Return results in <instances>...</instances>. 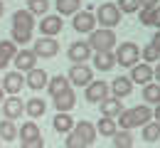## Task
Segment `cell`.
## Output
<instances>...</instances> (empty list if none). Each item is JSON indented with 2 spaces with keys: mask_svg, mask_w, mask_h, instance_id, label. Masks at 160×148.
Segmentation results:
<instances>
[{
  "mask_svg": "<svg viewBox=\"0 0 160 148\" xmlns=\"http://www.w3.org/2000/svg\"><path fill=\"white\" fill-rule=\"evenodd\" d=\"M96 141V126L91 121H79L67 133V148H89Z\"/></svg>",
  "mask_w": 160,
  "mask_h": 148,
  "instance_id": "cell-1",
  "label": "cell"
},
{
  "mask_svg": "<svg viewBox=\"0 0 160 148\" xmlns=\"http://www.w3.org/2000/svg\"><path fill=\"white\" fill-rule=\"evenodd\" d=\"M116 32L113 30H106V27H99V30H94L91 35H89V47L91 49H96V52H113L116 49Z\"/></svg>",
  "mask_w": 160,
  "mask_h": 148,
  "instance_id": "cell-2",
  "label": "cell"
},
{
  "mask_svg": "<svg viewBox=\"0 0 160 148\" xmlns=\"http://www.w3.org/2000/svg\"><path fill=\"white\" fill-rule=\"evenodd\" d=\"M94 18H96V25H103L106 30H113L116 25H121L123 15L118 13V8L113 3H101L96 8V13H94Z\"/></svg>",
  "mask_w": 160,
  "mask_h": 148,
  "instance_id": "cell-3",
  "label": "cell"
},
{
  "mask_svg": "<svg viewBox=\"0 0 160 148\" xmlns=\"http://www.w3.org/2000/svg\"><path fill=\"white\" fill-rule=\"evenodd\" d=\"M113 57H116V64H121V67H133V64H138L140 49L133 42H123L118 44V49H113Z\"/></svg>",
  "mask_w": 160,
  "mask_h": 148,
  "instance_id": "cell-4",
  "label": "cell"
},
{
  "mask_svg": "<svg viewBox=\"0 0 160 148\" xmlns=\"http://www.w3.org/2000/svg\"><path fill=\"white\" fill-rule=\"evenodd\" d=\"M74 30L79 32V35H91L94 30H96V18H94V13L91 10H79L77 15H74Z\"/></svg>",
  "mask_w": 160,
  "mask_h": 148,
  "instance_id": "cell-5",
  "label": "cell"
},
{
  "mask_svg": "<svg viewBox=\"0 0 160 148\" xmlns=\"http://www.w3.org/2000/svg\"><path fill=\"white\" fill-rule=\"evenodd\" d=\"M91 77H94V72L86 64H72V69L67 74L69 84H74V86H89L91 84Z\"/></svg>",
  "mask_w": 160,
  "mask_h": 148,
  "instance_id": "cell-6",
  "label": "cell"
},
{
  "mask_svg": "<svg viewBox=\"0 0 160 148\" xmlns=\"http://www.w3.org/2000/svg\"><path fill=\"white\" fill-rule=\"evenodd\" d=\"M32 52H35V57H40V59H52L57 52H59V42L54 40V37H40L35 47H32Z\"/></svg>",
  "mask_w": 160,
  "mask_h": 148,
  "instance_id": "cell-7",
  "label": "cell"
},
{
  "mask_svg": "<svg viewBox=\"0 0 160 148\" xmlns=\"http://www.w3.org/2000/svg\"><path fill=\"white\" fill-rule=\"evenodd\" d=\"M12 64H15V72L27 74L30 69H35V67H37V57H35V52H32V49H18V54L12 57Z\"/></svg>",
  "mask_w": 160,
  "mask_h": 148,
  "instance_id": "cell-8",
  "label": "cell"
},
{
  "mask_svg": "<svg viewBox=\"0 0 160 148\" xmlns=\"http://www.w3.org/2000/svg\"><path fill=\"white\" fill-rule=\"evenodd\" d=\"M64 30V22L59 15H44L40 20V35L42 37H57Z\"/></svg>",
  "mask_w": 160,
  "mask_h": 148,
  "instance_id": "cell-9",
  "label": "cell"
},
{
  "mask_svg": "<svg viewBox=\"0 0 160 148\" xmlns=\"http://www.w3.org/2000/svg\"><path fill=\"white\" fill-rule=\"evenodd\" d=\"M108 94H111V86L106 84V82H91V84L86 86V101L89 104H101L103 99H108Z\"/></svg>",
  "mask_w": 160,
  "mask_h": 148,
  "instance_id": "cell-10",
  "label": "cell"
},
{
  "mask_svg": "<svg viewBox=\"0 0 160 148\" xmlns=\"http://www.w3.org/2000/svg\"><path fill=\"white\" fill-rule=\"evenodd\" d=\"M52 99H54V109H57V114H69V111L77 106V91L69 86V89H64L62 94L52 96Z\"/></svg>",
  "mask_w": 160,
  "mask_h": 148,
  "instance_id": "cell-11",
  "label": "cell"
},
{
  "mask_svg": "<svg viewBox=\"0 0 160 148\" xmlns=\"http://www.w3.org/2000/svg\"><path fill=\"white\" fill-rule=\"evenodd\" d=\"M0 109H2V116L8 121H15V119H20L22 114H25V101H22L20 96H10V99H5L0 104Z\"/></svg>",
  "mask_w": 160,
  "mask_h": 148,
  "instance_id": "cell-12",
  "label": "cell"
},
{
  "mask_svg": "<svg viewBox=\"0 0 160 148\" xmlns=\"http://www.w3.org/2000/svg\"><path fill=\"white\" fill-rule=\"evenodd\" d=\"M22 86H25V74H20V72H8L2 77V86L0 89L5 94H10V96H18Z\"/></svg>",
  "mask_w": 160,
  "mask_h": 148,
  "instance_id": "cell-13",
  "label": "cell"
},
{
  "mask_svg": "<svg viewBox=\"0 0 160 148\" xmlns=\"http://www.w3.org/2000/svg\"><path fill=\"white\" fill-rule=\"evenodd\" d=\"M47 82H49V77H47V72L40 69V67H35V69H30V72L25 74V86H30L32 91L47 89Z\"/></svg>",
  "mask_w": 160,
  "mask_h": 148,
  "instance_id": "cell-14",
  "label": "cell"
},
{
  "mask_svg": "<svg viewBox=\"0 0 160 148\" xmlns=\"http://www.w3.org/2000/svg\"><path fill=\"white\" fill-rule=\"evenodd\" d=\"M67 57H69L72 64H84L89 57H91V47H89L86 42H74V44H69Z\"/></svg>",
  "mask_w": 160,
  "mask_h": 148,
  "instance_id": "cell-15",
  "label": "cell"
},
{
  "mask_svg": "<svg viewBox=\"0 0 160 148\" xmlns=\"http://www.w3.org/2000/svg\"><path fill=\"white\" fill-rule=\"evenodd\" d=\"M128 79L136 82V84H150V79H153V67L145 64V62H143V64H133Z\"/></svg>",
  "mask_w": 160,
  "mask_h": 148,
  "instance_id": "cell-16",
  "label": "cell"
},
{
  "mask_svg": "<svg viewBox=\"0 0 160 148\" xmlns=\"http://www.w3.org/2000/svg\"><path fill=\"white\" fill-rule=\"evenodd\" d=\"M101 109V116H106V119H118V114L123 111V104H121V99L116 96H108V99H103L99 104Z\"/></svg>",
  "mask_w": 160,
  "mask_h": 148,
  "instance_id": "cell-17",
  "label": "cell"
},
{
  "mask_svg": "<svg viewBox=\"0 0 160 148\" xmlns=\"http://www.w3.org/2000/svg\"><path fill=\"white\" fill-rule=\"evenodd\" d=\"M44 111H47V101H44L42 96H32L30 101H25V114H27L30 119H42Z\"/></svg>",
  "mask_w": 160,
  "mask_h": 148,
  "instance_id": "cell-18",
  "label": "cell"
},
{
  "mask_svg": "<svg viewBox=\"0 0 160 148\" xmlns=\"http://www.w3.org/2000/svg\"><path fill=\"white\" fill-rule=\"evenodd\" d=\"M18 54V44L12 40H0V69L12 64V57Z\"/></svg>",
  "mask_w": 160,
  "mask_h": 148,
  "instance_id": "cell-19",
  "label": "cell"
},
{
  "mask_svg": "<svg viewBox=\"0 0 160 148\" xmlns=\"http://www.w3.org/2000/svg\"><path fill=\"white\" fill-rule=\"evenodd\" d=\"M35 25H37V22H35V18H32L27 10H15V13H12V27H18V30H30V32H32Z\"/></svg>",
  "mask_w": 160,
  "mask_h": 148,
  "instance_id": "cell-20",
  "label": "cell"
},
{
  "mask_svg": "<svg viewBox=\"0 0 160 148\" xmlns=\"http://www.w3.org/2000/svg\"><path fill=\"white\" fill-rule=\"evenodd\" d=\"M108 86H111V91H113L116 99H123V96H128V94L133 91V82H131L128 77H118V79H113Z\"/></svg>",
  "mask_w": 160,
  "mask_h": 148,
  "instance_id": "cell-21",
  "label": "cell"
},
{
  "mask_svg": "<svg viewBox=\"0 0 160 148\" xmlns=\"http://www.w3.org/2000/svg\"><path fill=\"white\" fill-rule=\"evenodd\" d=\"M131 114H133V121H136V126H145V124H150V119H153V109L145 104H138L131 109Z\"/></svg>",
  "mask_w": 160,
  "mask_h": 148,
  "instance_id": "cell-22",
  "label": "cell"
},
{
  "mask_svg": "<svg viewBox=\"0 0 160 148\" xmlns=\"http://www.w3.org/2000/svg\"><path fill=\"white\" fill-rule=\"evenodd\" d=\"M74 124H77V121H74L69 114H57V116L52 119V128H54L57 133H69V131L74 128Z\"/></svg>",
  "mask_w": 160,
  "mask_h": 148,
  "instance_id": "cell-23",
  "label": "cell"
},
{
  "mask_svg": "<svg viewBox=\"0 0 160 148\" xmlns=\"http://www.w3.org/2000/svg\"><path fill=\"white\" fill-rule=\"evenodd\" d=\"M69 79L64 77V74H54V77H49V82H47V91L52 94V96H57V94H62L64 89H69Z\"/></svg>",
  "mask_w": 160,
  "mask_h": 148,
  "instance_id": "cell-24",
  "label": "cell"
},
{
  "mask_svg": "<svg viewBox=\"0 0 160 148\" xmlns=\"http://www.w3.org/2000/svg\"><path fill=\"white\" fill-rule=\"evenodd\" d=\"M113 64H116L113 52H96V54H94V67H96V69H101V72L113 69Z\"/></svg>",
  "mask_w": 160,
  "mask_h": 148,
  "instance_id": "cell-25",
  "label": "cell"
},
{
  "mask_svg": "<svg viewBox=\"0 0 160 148\" xmlns=\"http://www.w3.org/2000/svg\"><path fill=\"white\" fill-rule=\"evenodd\" d=\"M18 136H20V141H35V138H42L40 126H37L35 121H27V124H22V126L18 128Z\"/></svg>",
  "mask_w": 160,
  "mask_h": 148,
  "instance_id": "cell-26",
  "label": "cell"
},
{
  "mask_svg": "<svg viewBox=\"0 0 160 148\" xmlns=\"http://www.w3.org/2000/svg\"><path fill=\"white\" fill-rule=\"evenodd\" d=\"M94 126H96V133H99V136H103V138H111V136L118 131L116 121H113V119H106V116H101L99 124H94Z\"/></svg>",
  "mask_w": 160,
  "mask_h": 148,
  "instance_id": "cell-27",
  "label": "cell"
},
{
  "mask_svg": "<svg viewBox=\"0 0 160 148\" xmlns=\"http://www.w3.org/2000/svg\"><path fill=\"white\" fill-rule=\"evenodd\" d=\"M57 15H77L79 13V8H81V0H57Z\"/></svg>",
  "mask_w": 160,
  "mask_h": 148,
  "instance_id": "cell-28",
  "label": "cell"
},
{
  "mask_svg": "<svg viewBox=\"0 0 160 148\" xmlns=\"http://www.w3.org/2000/svg\"><path fill=\"white\" fill-rule=\"evenodd\" d=\"M32 18H37V15H47L49 13V0H27V8H25Z\"/></svg>",
  "mask_w": 160,
  "mask_h": 148,
  "instance_id": "cell-29",
  "label": "cell"
},
{
  "mask_svg": "<svg viewBox=\"0 0 160 148\" xmlns=\"http://www.w3.org/2000/svg\"><path fill=\"white\" fill-rule=\"evenodd\" d=\"M18 138V126L12 124V121H8V119H2L0 121V141H15Z\"/></svg>",
  "mask_w": 160,
  "mask_h": 148,
  "instance_id": "cell-30",
  "label": "cell"
},
{
  "mask_svg": "<svg viewBox=\"0 0 160 148\" xmlns=\"http://www.w3.org/2000/svg\"><path fill=\"white\" fill-rule=\"evenodd\" d=\"M143 101L145 104H160V84H145L143 86Z\"/></svg>",
  "mask_w": 160,
  "mask_h": 148,
  "instance_id": "cell-31",
  "label": "cell"
},
{
  "mask_svg": "<svg viewBox=\"0 0 160 148\" xmlns=\"http://www.w3.org/2000/svg\"><path fill=\"white\" fill-rule=\"evenodd\" d=\"M140 136H143L145 143H155V141L160 138V124L158 121H155V124H145L143 131H140Z\"/></svg>",
  "mask_w": 160,
  "mask_h": 148,
  "instance_id": "cell-32",
  "label": "cell"
},
{
  "mask_svg": "<svg viewBox=\"0 0 160 148\" xmlns=\"http://www.w3.org/2000/svg\"><path fill=\"white\" fill-rule=\"evenodd\" d=\"M111 138H113V146L116 148H131L133 146V133L131 131H116Z\"/></svg>",
  "mask_w": 160,
  "mask_h": 148,
  "instance_id": "cell-33",
  "label": "cell"
},
{
  "mask_svg": "<svg viewBox=\"0 0 160 148\" xmlns=\"http://www.w3.org/2000/svg\"><path fill=\"white\" fill-rule=\"evenodd\" d=\"M116 126H121V131H133V128H136V121H133L131 109H123L118 114V124H116Z\"/></svg>",
  "mask_w": 160,
  "mask_h": 148,
  "instance_id": "cell-34",
  "label": "cell"
},
{
  "mask_svg": "<svg viewBox=\"0 0 160 148\" xmlns=\"http://www.w3.org/2000/svg\"><path fill=\"white\" fill-rule=\"evenodd\" d=\"M118 13L121 15H131V13H138L140 10V0H118Z\"/></svg>",
  "mask_w": 160,
  "mask_h": 148,
  "instance_id": "cell-35",
  "label": "cell"
},
{
  "mask_svg": "<svg viewBox=\"0 0 160 148\" xmlns=\"http://www.w3.org/2000/svg\"><path fill=\"white\" fill-rule=\"evenodd\" d=\"M10 35H12V42L15 44H30L32 42V32H30V30H18V27H12Z\"/></svg>",
  "mask_w": 160,
  "mask_h": 148,
  "instance_id": "cell-36",
  "label": "cell"
},
{
  "mask_svg": "<svg viewBox=\"0 0 160 148\" xmlns=\"http://www.w3.org/2000/svg\"><path fill=\"white\" fill-rule=\"evenodd\" d=\"M140 57H143V62H145V64H155L160 59V52L153 47V44H148V47L140 49Z\"/></svg>",
  "mask_w": 160,
  "mask_h": 148,
  "instance_id": "cell-37",
  "label": "cell"
},
{
  "mask_svg": "<svg viewBox=\"0 0 160 148\" xmlns=\"http://www.w3.org/2000/svg\"><path fill=\"white\" fill-rule=\"evenodd\" d=\"M150 25H155L160 30V5H155V8L150 10Z\"/></svg>",
  "mask_w": 160,
  "mask_h": 148,
  "instance_id": "cell-38",
  "label": "cell"
},
{
  "mask_svg": "<svg viewBox=\"0 0 160 148\" xmlns=\"http://www.w3.org/2000/svg\"><path fill=\"white\" fill-rule=\"evenodd\" d=\"M20 148H44V141H42V138H35V141H22Z\"/></svg>",
  "mask_w": 160,
  "mask_h": 148,
  "instance_id": "cell-39",
  "label": "cell"
},
{
  "mask_svg": "<svg viewBox=\"0 0 160 148\" xmlns=\"http://www.w3.org/2000/svg\"><path fill=\"white\" fill-rule=\"evenodd\" d=\"M138 20L143 22V25H150V10H148V8H140L138 10Z\"/></svg>",
  "mask_w": 160,
  "mask_h": 148,
  "instance_id": "cell-40",
  "label": "cell"
},
{
  "mask_svg": "<svg viewBox=\"0 0 160 148\" xmlns=\"http://www.w3.org/2000/svg\"><path fill=\"white\" fill-rule=\"evenodd\" d=\"M155 5H160V0H140V8H148V10H153Z\"/></svg>",
  "mask_w": 160,
  "mask_h": 148,
  "instance_id": "cell-41",
  "label": "cell"
},
{
  "mask_svg": "<svg viewBox=\"0 0 160 148\" xmlns=\"http://www.w3.org/2000/svg\"><path fill=\"white\" fill-rule=\"evenodd\" d=\"M150 44H153V47H155V49L160 52V30L155 32V35H153V42H150Z\"/></svg>",
  "mask_w": 160,
  "mask_h": 148,
  "instance_id": "cell-42",
  "label": "cell"
},
{
  "mask_svg": "<svg viewBox=\"0 0 160 148\" xmlns=\"http://www.w3.org/2000/svg\"><path fill=\"white\" fill-rule=\"evenodd\" d=\"M153 119H155V121H158V124H160V104L155 106V109H153Z\"/></svg>",
  "mask_w": 160,
  "mask_h": 148,
  "instance_id": "cell-43",
  "label": "cell"
},
{
  "mask_svg": "<svg viewBox=\"0 0 160 148\" xmlns=\"http://www.w3.org/2000/svg\"><path fill=\"white\" fill-rule=\"evenodd\" d=\"M153 79H158V84H160V62H158V67L153 69Z\"/></svg>",
  "mask_w": 160,
  "mask_h": 148,
  "instance_id": "cell-44",
  "label": "cell"
},
{
  "mask_svg": "<svg viewBox=\"0 0 160 148\" xmlns=\"http://www.w3.org/2000/svg\"><path fill=\"white\" fill-rule=\"evenodd\" d=\"M2 101H5V91L0 89V104H2Z\"/></svg>",
  "mask_w": 160,
  "mask_h": 148,
  "instance_id": "cell-45",
  "label": "cell"
},
{
  "mask_svg": "<svg viewBox=\"0 0 160 148\" xmlns=\"http://www.w3.org/2000/svg\"><path fill=\"white\" fill-rule=\"evenodd\" d=\"M2 13H5V5H2V3H0V18H2Z\"/></svg>",
  "mask_w": 160,
  "mask_h": 148,
  "instance_id": "cell-46",
  "label": "cell"
},
{
  "mask_svg": "<svg viewBox=\"0 0 160 148\" xmlns=\"http://www.w3.org/2000/svg\"><path fill=\"white\" fill-rule=\"evenodd\" d=\"M0 146H2V143H0Z\"/></svg>",
  "mask_w": 160,
  "mask_h": 148,
  "instance_id": "cell-47",
  "label": "cell"
}]
</instances>
